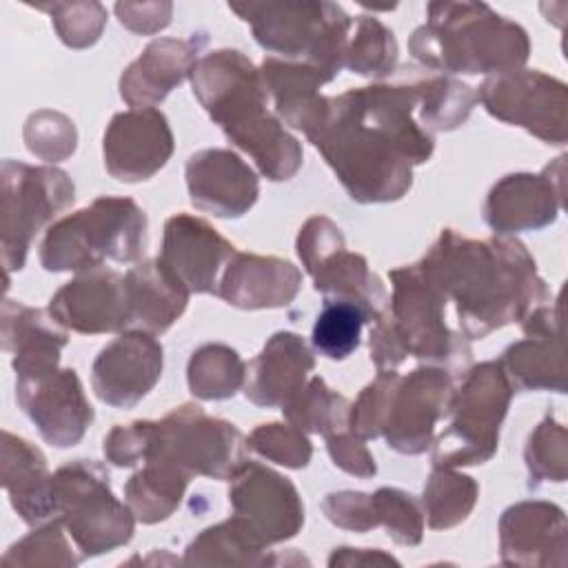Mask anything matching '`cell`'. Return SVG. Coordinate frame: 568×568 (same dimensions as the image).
Instances as JSON below:
<instances>
[{"instance_id":"1","label":"cell","mask_w":568,"mask_h":568,"mask_svg":"<svg viewBox=\"0 0 568 568\" xmlns=\"http://www.w3.org/2000/svg\"><path fill=\"white\" fill-rule=\"evenodd\" d=\"M419 102L413 71L406 69L399 82L326 95L304 135L351 200L395 202L408 193L413 166L428 162L435 151V135L419 120Z\"/></svg>"},{"instance_id":"2","label":"cell","mask_w":568,"mask_h":568,"mask_svg":"<svg viewBox=\"0 0 568 568\" xmlns=\"http://www.w3.org/2000/svg\"><path fill=\"white\" fill-rule=\"evenodd\" d=\"M417 266L446 304H453L459 333L468 339L521 322L550 300L532 255L517 237L473 240L455 229H442Z\"/></svg>"},{"instance_id":"3","label":"cell","mask_w":568,"mask_h":568,"mask_svg":"<svg viewBox=\"0 0 568 568\" xmlns=\"http://www.w3.org/2000/svg\"><path fill=\"white\" fill-rule=\"evenodd\" d=\"M193 95L226 140L251 155L271 182L291 180L302 166V144L266 111L260 69L237 49L200 55L189 73Z\"/></svg>"},{"instance_id":"4","label":"cell","mask_w":568,"mask_h":568,"mask_svg":"<svg viewBox=\"0 0 568 568\" xmlns=\"http://www.w3.org/2000/svg\"><path fill=\"white\" fill-rule=\"evenodd\" d=\"M426 16L408 38V51L428 71L490 78L524 69L530 55L526 29L486 2H430Z\"/></svg>"},{"instance_id":"5","label":"cell","mask_w":568,"mask_h":568,"mask_svg":"<svg viewBox=\"0 0 568 568\" xmlns=\"http://www.w3.org/2000/svg\"><path fill=\"white\" fill-rule=\"evenodd\" d=\"M393 293L371 328V362L377 371L397 368L406 357L462 377L470 368V342L446 322V300L415 264L388 273Z\"/></svg>"},{"instance_id":"6","label":"cell","mask_w":568,"mask_h":568,"mask_svg":"<svg viewBox=\"0 0 568 568\" xmlns=\"http://www.w3.org/2000/svg\"><path fill=\"white\" fill-rule=\"evenodd\" d=\"M146 246V215L131 197L100 195L89 206L60 217L44 233V271H89L104 260L138 262Z\"/></svg>"},{"instance_id":"7","label":"cell","mask_w":568,"mask_h":568,"mask_svg":"<svg viewBox=\"0 0 568 568\" xmlns=\"http://www.w3.org/2000/svg\"><path fill=\"white\" fill-rule=\"evenodd\" d=\"M240 20L251 24L255 42L282 55V60L308 62L337 75L344 69V51L353 18L328 0L229 2Z\"/></svg>"},{"instance_id":"8","label":"cell","mask_w":568,"mask_h":568,"mask_svg":"<svg viewBox=\"0 0 568 568\" xmlns=\"http://www.w3.org/2000/svg\"><path fill=\"white\" fill-rule=\"evenodd\" d=\"M513 393L497 359L468 368L448 402L446 428L433 439V466L486 464L497 453Z\"/></svg>"},{"instance_id":"9","label":"cell","mask_w":568,"mask_h":568,"mask_svg":"<svg viewBox=\"0 0 568 568\" xmlns=\"http://www.w3.org/2000/svg\"><path fill=\"white\" fill-rule=\"evenodd\" d=\"M53 499L55 515L84 559L131 541L135 515L113 495L109 470L100 462L73 459L60 466L53 473Z\"/></svg>"},{"instance_id":"10","label":"cell","mask_w":568,"mask_h":568,"mask_svg":"<svg viewBox=\"0 0 568 568\" xmlns=\"http://www.w3.org/2000/svg\"><path fill=\"white\" fill-rule=\"evenodd\" d=\"M0 246L7 277L24 266L33 237L69 209L75 186L67 171L58 166H33L2 160L0 169Z\"/></svg>"},{"instance_id":"11","label":"cell","mask_w":568,"mask_h":568,"mask_svg":"<svg viewBox=\"0 0 568 568\" xmlns=\"http://www.w3.org/2000/svg\"><path fill=\"white\" fill-rule=\"evenodd\" d=\"M144 459L166 462L189 477L231 479L246 462V439L231 422L206 415L197 404H182L151 422Z\"/></svg>"},{"instance_id":"12","label":"cell","mask_w":568,"mask_h":568,"mask_svg":"<svg viewBox=\"0 0 568 568\" xmlns=\"http://www.w3.org/2000/svg\"><path fill=\"white\" fill-rule=\"evenodd\" d=\"M297 257L313 280V288L331 302L359 306L375 322L388 306L384 282L368 268L364 255L346 248L342 229L326 215L304 222L295 240Z\"/></svg>"},{"instance_id":"13","label":"cell","mask_w":568,"mask_h":568,"mask_svg":"<svg viewBox=\"0 0 568 568\" xmlns=\"http://www.w3.org/2000/svg\"><path fill=\"white\" fill-rule=\"evenodd\" d=\"M477 100L493 118L521 126L546 144H566L568 89L561 80L539 69H515L486 78Z\"/></svg>"},{"instance_id":"14","label":"cell","mask_w":568,"mask_h":568,"mask_svg":"<svg viewBox=\"0 0 568 568\" xmlns=\"http://www.w3.org/2000/svg\"><path fill=\"white\" fill-rule=\"evenodd\" d=\"M229 504L260 546L293 539L304 526V504L295 484L277 470L246 459L229 479Z\"/></svg>"},{"instance_id":"15","label":"cell","mask_w":568,"mask_h":568,"mask_svg":"<svg viewBox=\"0 0 568 568\" xmlns=\"http://www.w3.org/2000/svg\"><path fill=\"white\" fill-rule=\"evenodd\" d=\"M16 399L40 437L55 448L80 444L95 417L73 368L16 375Z\"/></svg>"},{"instance_id":"16","label":"cell","mask_w":568,"mask_h":568,"mask_svg":"<svg viewBox=\"0 0 568 568\" xmlns=\"http://www.w3.org/2000/svg\"><path fill=\"white\" fill-rule=\"evenodd\" d=\"M455 390V377L442 366H419L393 393L384 424L386 446L402 455H422L435 439V426L446 417Z\"/></svg>"},{"instance_id":"17","label":"cell","mask_w":568,"mask_h":568,"mask_svg":"<svg viewBox=\"0 0 568 568\" xmlns=\"http://www.w3.org/2000/svg\"><path fill=\"white\" fill-rule=\"evenodd\" d=\"M566 155L539 173H510L493 184L484 204V220L495 235L539 231L564 211Z\"/></svg>"},{"instance_id":"18","label":"cell","mask_w":568,"mask_h":568,"mask_svg":"<svg viewBox=\"0 0 568 568\" xmlns=\"http://www.w3.org/2000/svg\"><path fill=\"white\" fill-rule=\"evenodd\" d=\"M524 339L513 342L497 359L513 390L566 393L561 295L535 306L521 320Z\"/></svg>"},{"instance_id":"19","label":"cell","mask_w":568,"mask_h":568,"mask_svg":"<svg viewBox=\"0 0 568 568\" xmlns=\"http://www.w3.org/2000/svg\"><path fill=\"white\" fill-rule=\"evenodd\" d=\"M164 368V348L153 333L133 328L109 342L91 366V386L100 402L133 408L153 390Z\"/></svg>"},{"instance_id":"20","label":"cell","mask_w":568,"mask_h":568,"mask_svg":"<svg viewBox=\"0 0 568 568\" xmlns=\"http://www.w3.org/2000/svg\"><path fill=\"white\" fill-rule=\"evenodd\" d=\"M47 311L62 328L82 335L124 331L131 324L126 280L106 266L82 271L51 295Z\"/></svg>"},{"instance_id":"21","label":"cell","mask_w":568,"mask_h":568,"mask_svg":"<svg viewBox=\"0 0 568 568\" xmlns=\"http://www.w3.org/2000/svg\"><path fill=\"white\" fill-rule=\"evenodd\" d=\"M173 146V131L160 109L120 111L104 131V169L120 182H144L169 162Z\"/></svg>"},{"instance_id":"22","label":"cell","mask_w":568,"mask_h":568,"mask_svg":"<svg viewBox=\"0 0 568 568\" xmlns=\"http://www.w3.org/2000/svg\"><path fill=\"white\" fill-rule=\"evenodd\" d=\"M233 255L235 246L197 215L175 213L164 222L158 260L189 293L217 295L222 271Z\"/></svg>"},{"instance_id":"23","label":"cell","mask_w":568,"mask_h":568,"mask_svg":"<svg viewBox=\"0 0 568 568\" xmlns=\"http://www.w3.org/2000/svg\"><path fill=\"white\" fill-rule=\"evenodd\" d=\"M189 200L197 211L237 220L253 209L260 195L255 171L229 149L195 151L184 166Z\"/></svg>"},{"instance_id":"24","label":"cell","mask_w":568,"mask_h":568,"mask_svg":"<svg viewBox=\"0 0 568 568\" xmlns=\"http://www.w3.org/2000/svg\"><path fill=\"white\" fill-rule=\"evenodd\" d=\"M499 550L506 566H564V510L539 499L508 506L499 519Z\"/></svg>"},{"instance_id":"25","label":"cell","mask_w":568,"mask_h":568,"mask_svg":"<svg viewBox=\"0 0 568 568\" xmlns=\"http://www.w3.org/2000/svg\"><path fill=\"white\" fill-rule=\"evenodd\" d=\"M302 288L300 268L275 255L235 251L222 271L217 297L242 311L288 306Z\"/></svg>"},{"instance_id":"26","label":"cell","mask_w":568,"mask_h":568,"mask_svg":"<svg viewBox=\"0 0 568 568\" xmlns=\"http://www.w3.org/2000/svg\"><path fill=\"white\" fill-rule=\"evenodd\" d=\"M313 368L315 357L304 337L293 331H277L246 364L242 390L246 399L260 408H282L304 388Z\"/></svg>"},{"instance_id":"27","label":"cell","mask_w":568,"mask_h":568,"mask_svg":"<svg viewBox=\"0 0 568 568\" xmlns=\"http://www.w3.org/2000/svg\"><path fill=\"white\" fill-rule=\"evenodd\" d=\"M204 38H155L120 75V95L131 109L160 104L189 78Z\"/></svg>"},{"instance_id":"28","label":"cell","mask_w":568,"mask_h":568,"mask_svg":"<svg viewBox=\"0 0 568 568\" xmlns=\"http://www.w3.org/2000/svg\"><path fill=\"white\" fill-rule=\"evenodd\" d=\"M0 326L2 348L13 355L11 366L16 375L58 368L60 351L69 344V335L49 315V311L4 297Z\"/></svg>"},{"instance_id":"29","label":"cell","mask_w":568,"mask_h":568,"mask_svg":"<svg viewBox=\"0 0 568 568\" xmlns=\"http://www.w3.org/2000/svg\"><path fill=\"white\" fill-rule=\"evenodd\" d=\"M2 486L13 510L29 526H38L55 515L53 475L38 446L2 430Z\"/></svg>"},{"instance_id":"30","label":"cell","mask_w":568,"mask_h":568,"mask_svg":"<svg viewBox=\"0 0 568 568\" xmlns=\"http://www.w3.org/2000/svg\"><path fill=\"white\" fill-rule=\"evenodd\" d=\"M260 75L266 95L273 98L275 113L282 124L306 131L320 115L326 95L317 89L333 80L324 69L308 62H293L282 58H264L260 64Z\"/></svg>"},{"instance_id":"31","label":"cell","mask_w":568,"mask_h":568,"mask_svg":"<svg viewBox=\"0 0 568 568\" xmlns=\"http://www.w3.org/2000/svg\"><path fill=\"white\" fill-rule=\"evenodd\" d=\"M129 291L131 324L160 335L169 331L186 311L189 291L155 260H142L124 273Z\"/></svg>"},{"instance_id":"32","label":"cell","mask_w":568,"mask_h":568,"mask_svg":"<svg viewBox=\"0 0 568 568\" xmlns=\"http://www.w3.org/2000/svg\"><path fill=\"white\" fill-rule=\"evenodd\" d=\"M191 479L166 462L144 459L142 468L124 484V497L138 521L158 524L178 510Z\"/></svg>"},{"instance_id":"33","label":"cell","mask_w":568,"mask_h":568,"mask_svg":"<svg viewBox=\"0 0 568 568\" xmlns=\"http://www.w3.org/2000/svg\"><path fill=\"white\" fill-rule=\"evenodd\" d=\"M410 71L419 89V120L426 131H453L468 120L477 102V91L470 84L446 73Z\"/></svg>"},{"instance_id":"34","label":"cell","mask_w":568,"mask_h":568,"mask_svg":"<svg viewBox=\"0 0 568 568\" xmlns=\"http://www.w3.org/2000/svg\"><path fill=\"white\" fill-rule=\"evenodd\" d=\"M264 546L237 519L229 517L215 526L204 528L184 550L189 566H264Z\"/></svg>"},{"instance_id":"35","label":"cell","mask_w":568,"mask_h":568,"mask_svg":"<svg viewBox=\"0 0 568 568\" xmlns=\"http://www.w3.org/2000/svg\"><path fill=\"white\" fill-rule=\"evenodd\" d=\"M246 379V364L235 348L209 342L195 348L186 364V384L193 397L204 402L233 397Z\"/></svg>"},{"instance_id":"36","label":"cell","mask_w":568,"mask_h":568,"mask_svg":"<svg viewBox=\"0 0 568 568\" xmlns=\"http://www.w3.org/2000/svg\"><path fill=\"white\" fill-rule=\"evenodd\" d=\"M479 497V486L473 477L446 466H435L424 484L422 510L428 528L448 530L468 519Z\"/></svg>"},{"instance_id":"37","label":"cell","mask_w":568,"mask_h":568,"mask_svg":"<svg viewBox=\"0 0 568 568\" xmlns=\"http://www.w3.org/2000/svg\"><path fill=\"white\" fill-rule=\"evenodd\" d=\"M348 410L351 402L333 390L320 375H313L304 388L282 406L288 424L324 437L348 428Z\"/></svg>"},{"instance_id":"38","label":"cell","mask_w":568,"mask_h":568,"mask_svg":"<svg viewBox=\"0 0 568 568\" xmlns=\"http://www.w3.org/2000/svg\"><path fill=\"white\" fill-rule=\"evenodd\" d=\"M344 67L357 75L384 80L397 67L395 33L373 16H359L353 22L344 51Z\"/></svg>"},{"instance_id":"39","label":"cell","mask_w":568,"mask_h":568,"mask_svg":"<svg viewBox=\"0 0 568 568\" xmlns=\"http://www.w3.org/2000/svg\"><path fill=\"white\" fill-rule=\"evenodd\" d=\"M524 459L528 468V486L539 488L544 484H561L568 473V433L552 413L535 426L530 433Z\"/></svg>"},{"instance_id":"40","label":"cell","mask_w":568,"mask_h":568,"mask_svg":"<svg viewBox=\"0 0 568 568\" xmlns=\"http://www.w3.org/2000/svg\"><path fill=\"white\" fill-rule=\"evenodd\" d=\"M368 322L366 313L351 302L324 300L322 311L313 324L311 344L328 359H346L362 342V326Z\"/></svg>"},{"instance_id":"41","label":"cell","mask_w":568,"mask_h":568,"mask_svg":"<svg viewBox=\"0 0 568 568\" xmlns=\"http://www.w3.org/2000/svg\"><path fill=\"white\" fill-rule=\"evenodd\" d=\"M373 524L384 526L388 537L402 546H417L424 539V510L410 493L382 486L371 493Z\"/></svg>"},{"instance_id":"42","label":"cell","mask_w":568,"mask_h":568,"mask_svg":"<svg viewBox=\"0 0 568 568\" xmlns=\"http://www.w3.org/2000/svg\"><path fill=\"white\" fill-rule=\"evenodd\" d=\"M64 524L53 519L20 541H16L4 555V566H78L84 557L75 555L64 537Z\"/></svg>"},{"instance_id":"43","label":"cell","mask_w":568,"mask_h":568,"mask_svg":"<svg viewBox=\"0 0 568 568\" xmlns=\"http://www.w3.org/2000/svg\"><path fill=\"white\" fill-rule=\"evenodd\" d=\"M246 448L286 468H306L313 457V446L306 433L293 424L277 422L255 426L246 437Z\"/></svg>"},{"instance_id":"44","label":"cell","mask_w":568,"mask_h":568,"mask_svg":"<svg viewBox=\"0 0 568 568\" xmlns=\"http://www.w3.org/2000/svg\"><path fill=\"white\" fill-rule=\"evenodd\" d=\"M399 373L395 368L377 371L375 379L362 388L357 399L348 410V430L362 439H375L384 433L393 393L399 384Z\"/></svg>"},{"instance_id":"45","label":"cell","mask_w":568,"mask_h":568,"mask_svg":"<svg viewBox=\"0 0 568 568\" xmlns=\"http://www.w3.org/2000/svg\"><path fill=\"white\" fill-rule=\"evenodd\" d=\"M38 9L51 16L58 38L71 49L95 44L106 24V9L100 2H53Z\"/></svg>"},{"instance_id":"46","label":"cell","mask_w":568,"mask_h":568,"mask_svg":"<svg viewBox=\"0 0 568 568\" xmlns=\"http://www.w3.org/2000/svg\"><path fill=\"white\" fill-rule=\"evenodd\" d=\"M24 142L27 149L47 160L60 162L73 155L78 144V133L73 120L58 111H36L24 122Z\"/></svg>"},{"instance_id":"47","label":"cell","mask_w":568,"mask_h":568,"mask_svg":"<svg viewBox=\"0 0 568 568\" xmlns=\"http://www.w3.org/2000/svg\"><path fill=\"white\" fill-rule=\"evenodd\" d=\"M322 510L331 524L353 532H368L373 524L371 495L362 490H337L322 499Z\"/></svg>"},{"instance_id":"48","label":"cell","mask_w":568,"mask_h":568,"mask_svg":"<svg viewBox=\"0 0 568 568\" xmlns=\"http://www.w3.org/2000/svg\"><path fill=\"white\" fill-rule=\"evenodd\" d=\"M151 437V419H138L126 426H115L104 437V457L113 466L131 468L144 462Z\"/></svg>"},{"instance_id":"49","label":"cell","mask_w":568,"mask_h":568,"mask_svg":"<svg viewBox=\"0 0 568 568\" xmlns=\"http://www.w3.org/2000/svg\"><path fill=\"white\" fill-rule=\"evenodd\" d=\"M326 450L337 468H342L348 475L368 479L377 473L375 457L366 448L364 439L353 435L348 428L337 430L326 437Z\"/></svg>"},{"instance_id":"50","label":"cell","mask_w":568,"mask_h":568,"mask_svg":"<svg viewBox=\"0 0 568 568\" xmlns=\"http://www.w3.org/2000/svg\"><path fill=\"white\" fill-rule=\"evenodd\" d=\"M113 9L122 27L144 36L164 29L173 13L171 2H118Z\"/></svg>"},{"instance_id":"51","label":"cell","mask_w":568,"mask_h":568,"mask_svg":"<svg viewBox=\"0 0 568 568\" xmlns=\"http://www.w3.org/2000/svg\"><path fill=\"white\" fill-rule=\"evenodd\" d=\"M399 566V561L379 550V548H348V546H339L331 552L328 557V566L335 568V566Z\"/></svg>"}]
</instances>
